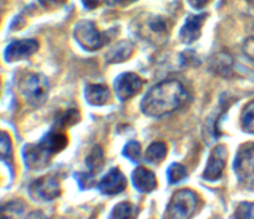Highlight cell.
<instances>
[{"mask_svg": "<svg viewBox=\"0 0 254 219\" xmlns=\"http://www.w3.org/2000/svg\"><path fill=\"white\" fill-rule=\"evenodd\" d=\"M241 125L246 133L254 134V101L248 103L241 115Z\"/></svg>", "mask_w": 254, "mask_h": 219, "instance_id": "obj_22", "label": "cell"}, {"mask_svg": "<svg viewBox=\"0 0 254 219\" xmlns=\"http://www.w3.org/2000/svg\"><path fill=\"white\" fill-rule=\"evenodd\" d=\"M82 2L87 9H96L102 4V0H82Z\"/></svg>", "mask_w": 254, "mask_h": 219, "instance_id": "obj_31", "label": "cell"}, {"mask_svg": "<svg viewBox=\"0 0 254 219\" xmlns=\"http://www.w3.org/2000/svg\"><path fill=\"white\" fill-rule=\"evenodd\" d=\"M233 167L241 185L254 188V143H246L238 149Z\"/></svg>", "mask_w": 254, "mask_h": 219, "instance_id": "obj_5", "label": "cell"}, {"mask_svg": "<svg viewBox=\"0 0 254 219\" xmlns=\"http://www.w3.org/2000/svg\"><path fill=\"white\" fill-rule=\"evenodd\" d=\"M86 165L88 167V172L92 176H94L96 173H98L99 171L103 168L104 165V155L103 150H102L101 146L96 145L91 150V153L88 154L86 159Z\"/></svg>", "mask_w": 254, "mask_h": 219, "instance_id": "obj_18", "label": "cell"}, {"mask_svg": "<svg viewBox=\"0 0 254 219\" xmlns=\"http://www.w3.org/2000/svg\"><path fill=\"white\" fill-rule=\"evenodd\" d=\"M40 4L42 5L44 7L49 10H55V9H59L61 7L67 0H39Z\"/></svg>", "mask_w": 254, "mask_h": 219, "instance_id": "obj_28", "label": "cell"}, {"mask_svg": "<svg viewBox=\"0 0 254 219\" xmlns=\"http://www.w3.org/2000/svg\"><path fill=\"white\" fill-rule=\"evenodd\" d=\"M123 154L126 158L129 159V160L136 163V161L140 160V156H141L140 144H139L138 141H129V143L124 146Z\"/></svg>", "mask_w": 254, "mask_h": 219, "instance_id": "obj_25", "label": "cell"}, {"mask_svg": "<svg viewBox=\"0 0 254 219\" xmlns=\"http://www.w3.org/2000/svg\"><path fill=\"white\" fill-rule=\"evenodd\" d=\"M113 1L118 5H128V4H131V2L136 1V0H113Z\"/></svg>", "mask_w": 254, "mask_h": 219, "instance_id": "obj_33", "label": "cell"}, {"mask_svg": "<svg viewBox=\"0 0 254 219\" xmlns=\"http://www.w3.org/2000/svg\"><path fill=\"white\" fill-rule=\"evenodd\" d=\"M143 78L136 73H131V72L121 74L114 82L117 97L123 102L135 97L143 89Z\"/></svg>", "mask_w": 254, "mask_h": 219, "instance_id": "obj_8", "label": "cell"}, {"mask_svg": "<svg viewBox=\"0 0 254 219\" xmlns=\"http://www.w3.org/2000/svg\"><path fill=\"white\" fill-rule=\"evenodd\" d=\"M133 51L134 47L131 42L127 41V40L119 41L106 55L107 62H109V63H121V62H124L128 58H130Z\"/></svg>", "mask_w": 254, "mask_h": 219, "instance_id": "obj_15", "label": "cell"}, {"mask_svg": "<svg viewBox=\"0 0 254 219\" xmlns=\"http://www.w3.org/2000/svg\"><path fill=\"white\" fill-rule=\"evenodd\" d=\"M77 177V182H78V185L81 186L82 188H87V187H91L92 185H93V177L94 176H92L89 172H81L78 173V175H76Z\"/></svg>", "mask_w": 254, "mask_h": 219, "instance_id": "obj_27", "label": "cell"}, {"mask_svg": "<svg viewBox=\"0 0 254 219\" xmlns=\"http://www.w3.org/2000/svg\"><path fill=\"white\" fill-rule=\"evenodd\" d=\"M133 183L134 187L139 192L143 193L153 192L158 186L155 173L144 166H139L138 168H135V171L133 172Z\"/></svg>", "mask_w": 254, "mask_h": 219, "instance_id": "obj_14", "label": "cell"}, {"mask_svg": "<svg viewBox=\"0 0 254 219\" xmlns=\"http://www.w3.org/2000/svg\"><path fill=\"white\" fill-rule=\"evenodd\" d=\"M210 1L211 0H188V2L193 7V9H202V7H205Z\"/></svg>", "mask_w": 254, "mask_h": 219, "instance_id": "obj_30", "label": "cell"}, {"mask_svg": "<svg viewBox=\"0 0 254 219\" xmlns=\"http://www.w3.org/2000/svg\"><path fill=\"white\" fill-rule=\"evenodd\" d=\"M39 50V42L36 40H21L9 45L5 51V58L7 62H16L27 58Z\"/></svg>", "mask_w": 254, "mask_h": 219, "instance_id": "obj_12", "label": "cell"}, {"mask_svg": "<svg viewBox=\"0 0 254 219\" xmlns=\"http://www.w3.org/2000/svg\"><path fill=\"white\" fill-rule=\"evenodd\" d=\"M139 215V208L133 203L122 202L113 208L111 219H136Z\"/></svg>", "mask_w": 254, "mask_h": 219, "instance_id": "obj_19", "label": "cell"}, {"mask_svg": "<svg viewBox=\"0 0 254 219\" xmlns=\"http://www.w3.org/2000/svg\"><path fill=\"white\" fill-rule=\"evenodd\" d=\"M168 155V145L163 141H155L148 148L145 159L150 164H159Z\"/></svg>", "mask_w": 254, "mask_h": 219, "instance_id": "obj_20", "label": "cell"}, {"mask_svg": "<svg viewBox=\"0 0 254 219\" xmlns=\"http://www.w3.org/2000/svg\"><path fill=\"white\" fill-rule=\"evenodd\" d=\"M127 187V178L119 168L114 167L98 183V188L103 195L114 196L123 192Z\"/></svg>", "mask_w": 254, "mask_h": 219, "instance_id": "obj_11", "label": "cell"}, {"mask_svg": "<svg viewBox=\"0 0 254 219\" xmlns=\"http://www.w3.org/2000/svg\"><path fill=\"white\" fill-rule=\"evenodd\" d=\"M79 119H81V114L77 109H68V110L64 111L61 116L56 120L55 123L54 129L57 130H61V129H66L68 126L74 125L76 123H78Z\"/></svg>", "mask_w": 254, "mask_h": 219, "instance_id": "obj_21", "label": "cell"}, {"mask_svg": "<svg viewBox=\"0 0 254 219\" xmlns=\"http://www.w3.org/2000/svg\"><path fill=\"white\" fill-rule=\"evenodd\" d=\"M67 144L68 138L61 130L54 129L47 133L40 143L25 146L22 151L25 164L31 170H42L49 166L56 154L66 148Z\"/></svg>", "mask_w": 254, "mask_h": 219, "instance_id": "obj_2", "label": "cell"}, {"mask_svg": "<svg viewBox=\"0 0 254 219\" xmlns=\"http://www.w3.org/2000/svg\"><path fill=\"white\" fill-rule=\"evenodd\" d=\"M49 82L40 73H30L20 81V91L27 103L32 107H41L49 97Z\"/></svg>", "mask_w": 254, "mask_h": 219, "instance_id": "obj_4", "label": "cell"}, {"mask_svg": "<svg viewBox=\"0 0 254 219\" xmlns=\"http://www.w3.org/2000/svg\"><path fill=\"white\" fill-rule=\"evenodd\" d=\"M243 52L248 58L254 61V37H250L243 44Z\"/></svg>", "mask_w": 254, "mask_h": 219, "instance_id": "obj_29", "label": "cell"}, {"mask_svg": "<svg viewBox=\"0 0 254 219\" xmlns=\"http://www.w3.org/2000/svg\"><path fill=\"white\" fill-rule=\"evenodd\" d=\"M73 35L76 41L87 51H97L107 42V35L102 34L96 25L88 20H82L74 26Z\"/></svg>", "mask_w": 254, "mask_h": 219, "instance_id": "obj_6", "label": "cell"}, {"mask_svg": "<svg viewBox=\"0 0 254 219\" xmlns=\"http://www.w3.org/2000/svg\"><path fill=\"white\" fill-rule=\"evenodd\" d=\"M233 59L228 54H218L211 59V69L220 76L228 77L232 72Z\"/></svg>", "mask_w": 254, "mask_h": 219, "instance_id": "obj_17", "label": "cell"}, {"mask_svg": "<svg viewBox=\"0 0 254 219\" xmlns=\"http://www.w3.org/2000/svg\"><path fill=\"white\" fill-rule=\"evenodd\" d=\"M227 148L225 145H217L208 158L207 166L203 172V178L207 181H217L222 177L223 170L227 163Z\"/></svg>", "mask_w": 254, "mask_h": 219, "instance_id": "obj_9", "label": "cell"}, {"mask_svg": "<svg viewBox=\"0 0 254 219\" xmlns=\"http://www.w3.org/2000/svg\"><path fill=\"white\" fill-rule=\"evenodd\" d=\"M166 175H168L169 182H170L171 185H174V183H178L180 182V181H183L184 178L188 176V170H186L185 166L181 165V164H173V165H170V167L168 168Z\"/></svg>", "mask_w": 254, "mask_h": 219, "instance_id": "obj_23", "label": "cell"}, {"mask_svg": "<svg viewBox=\"0 0 254 219\" xmlns=\"http://www.w3.org/2000/svg\"><path fill=\"white\" fill-rule=\"evenodd\" d=\"M11 156V141L6 133L0 131V160H7Z\"/></svg>", "mask_w": 254, "mask_h": 219, "instance_id": "obj_26", "label": "cell"}, {"mask_svg": "<svg viewBox=\"0 0 254 219\" xmlns=\"http://www.w3.org/2000/svg\"><path fill=\"white\" fill-rule=\"evenodd\" d=\"M188 101V92L176 79H165L149 89L140 104L141 111L153 118H161L178 110Z\"/></svg>", "mask_w": 254, "mask_h": 219, "instance_id": "obj_1", "label": "cell"}, {"mask_svg": "<svg viewBox=\"0 0 254 219\" xmlns=\"http://www.w3.org/2000/svg\"><path fill=\"white\" fill-rule=\"evenodd\" d=\"M27 219H49V218H47L42 212H39V211H37V212L31 213V215L27 217Z\"/></svg>", "mask_w": 254, "mask_h": 219, "instance_id": "obj_32", "label": "cell"}, {"mask_svg": "<svg viewBox=\"0 0 254 219\" xmlns=\"http://www.w3.org/2000/svg\"><path fill=\"white\" fill-rule=\"evenodd\" d=\"M235 219H254V203H240L236 208Z\"/></svg>", "mask_w": 254, "mask_h": 219, "instance_id": "obj_24", "label": "cell"}, {"mask_svg": "<svg viewBox=\"0 0 254 219\" xmlns=\"http://www.w3.org/2000/svg\"><path fill=\"white\" fill-rule=\"evenodd\" d=\"M30 195L36 201H52L61 195V185L55 176H45L31 183Z\"/></svg>", "mask_w": 254, "mask_h": 219, "instance_id": "obj_7", "label": "cell"}, {"mask_svg": "<svg viewBox=\"0 0 254 219\" xmlns=\"http://www.w3.org/2000/svg\"><path fill=\"white\" fill-rule=\"evenodd\" d=\"M86 99L92 106H103L109 101V88L106 84H89L86 88Z\"/></svg>", "mask_w": 254, "mask_h": 219, "instance_id": "obj_16", "label": "cell"}, {"mask_svg": "<svg viewBox=\"0 0 254 219\" xmlns=\"http://www.w3.org/2000/svg\"><path fill=\"white\" fill-rule=\"evenodd\" d=\"M197 205L198 197L193 191H178L169 202L164 219H190L197 211Z\"/></svg>", "mask_w": 254, "mask_h": 219, "instance_id": "obj_3", "label": "cell"}, {"mask_svg": "<svg viewBox=\"0 0 254 219\" xmlns=\"http://www.w3.org/2000/svg\"><path fill=\"white\" fill-rule=\"evenodd\" d=\"M169 20L161 16H151L139 27V34L150 41H164L169 36Z\"/></svg>", "mask_w": 254, "mask_h": 219, "instance_id": "obj_10", "label": "cell"}, {"mask_svg": "<svg viewBox=\"0 0 254 219\" xmlns=\"http://www.w3.org/2000/svg\"><path fill=\"white\" fill-rule=\"evenodd\" d=\"M206 19H207V15L206 14L190 15L180 30L181 41L184 44H192L196 40L200 39L201 30H202Z\"/></svg>", "mask_w": 254, "mask_h": 219, "instance_id": "obj_13", "label": "cell"}]
</instances>
